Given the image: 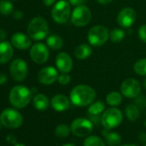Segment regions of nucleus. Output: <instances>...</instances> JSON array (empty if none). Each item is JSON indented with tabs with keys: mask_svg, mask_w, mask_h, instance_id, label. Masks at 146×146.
I'll return each mask as SVG.
<instances>
[{
	"mask_svg": "<svg viewBox=\"0 0 146 146\" xmlns=\"http://www.w3.org/2000/svg\"><path fill=\"white\" fill-rule=\"evenodd\" d=\"M96 93L95 90L86 84H79L73 88L70 94V100L77 107H87L95 102Z\"/></svg>",
	"mask_w": 146,
	"mask_h": 146,
	"instance_id": "nucleus-1",
	"label": "nucleus"
},
{
	"mask_svg": "<svg viewBox=\"0 0 146 146\" xmlns=\"http://www.w3.org/2000/svg\"><path fill=\"white\" fill-rule=\"evenodd\" d=\"M9 100L13 107L17 108H23L31 102L32 91L23 85H17L11 90Z\"/></svg>",
	"mask_w": 146,
	"mask_h": 146,
	"instance_id": "nucleus-2",
	"label": "nucleus"
},
{
	"mask_svg": "<svg viewBox=\"0 0 146 146\" xmlns=\"http://www.w3.org/2000/svg\"><path fill=\"white\" fill-rule=\"evenodd\" d=\"M28 35L35 40H41L47 37L49 27L46 21L41 17L33 18L28 25Z\"/></svg>",
	"mask_w": 146,
	"mask_h": 146,
	"instance_id": "nucleus-3",
	"label": "nucleus"
},
{
	"mask_svg": "<svg viewBox=\"0 0 146 146\" xmlns=\"http://www.w3.org/2000/svg\"><path fill=\"white\" fill-rule=\"evenodd\" d=\"M122 120L123 113L115 107L108 108L102 114V125L105 129L108 130H111L119 126Z\"/></svg>",
	"mask_w": 146,
	"mask_h": 146,
	"instance_id": "nucleus-4",
	"label": "nucleus"
},
{
	"mask_svg": "<svg viewBox=\"0 0 146 146\" xmlns=\"http://www.w3.org/2000/svg\"><path fill=\"white\" fill-rule=\"evenodd\" d=\"M70 4L66 0H59L52 10V17L56 23L64 24L70 19L71 14Z\"/></svg>",
	"mask_w": 146,
	"mask_h": 146,
	"instance_id": "nucleus-5",
	"label": "nucleus"
},
{
	"mask_svg": "<svg viewBox=\"0 0 146 146\" xmlns=\"http://www.w3.org/2000/svg\"><path fill=\"white\" fill-rule=\"evenodd\" d=\"M109 38V31L103 25H96L88 32V41L93 46H103Z\"/></svg>",
	"mask_w": 146,
	"mask_h": 146,
	"instance_id": "nucleus-6",
	"label": "nucleus"
},
{
	"mask_svg": "<svg viewBox=\"0 0 146 146\" xmlns=\"http://www.w3.org/2000/svg\"><path fill=\"white\" fill-rule=\"evenodd\" d=\"M0 121L6 128L16 129L23 125V118L18 111L12 108H7L0 114Z\"/></svg>",
	"mask_w": 146,
	"mask_h": 146,
	"instance_id": "nucleus-7",
	"label": "nucleus"
},
{
	"mask_svg": "<svg viewBox=\"0 0 146 146\" xmlns=\"http://www.w3.org/2000/svg\"><path fill=\"white\" fill-rule=\"evenodd\" d=\"M91 18V11L84 5L76 6L70 16V21L76 27H84L88 25L90 23Z\"/></svg>",
	"mask_w": 146,
	"mask_h": 146,
	"instance_id": "nucleus-8",
	"label": "nucleus"
},
{
	"mask_svg": "<svg viewBox=\"0 0 146 146\" xmlns=\"http://www.w3.org/2000/svg\"><path fill=\"white\" fill-rule=\"evenodd\" d=\"M93 126L94 125L90 119L78 118L71 122L70 130L71 132L77 137H86L93 131Z\"/></svg>",
	"mask_w": 146,
	"mask_h": 146,
	"instance_id": "nucleus-9",
	"label": "nucleus"
},
{
	"mask_svg": "<svg viewBox=\"0 0 146 146\" xmlns=\"http://www.w3.org/2000/svg\"><path fill=\"white\" fill-rule=\"evenodd\" d=\"M10 72L14 80L23 82L26 79L28 75V64L23 59L17 58L11 63Z\"/></svg>",
	"mask_w": 146,
	"mask_h": 146,
	"instance_id": "nucleus-10",
	"label": "nucleus"
},
{
	"mask_svg": "<svg viewBox=\"0 0 146 146\" xmlns=\"http://www.w3.org/2000/svg\"><path fill=\"white\" fill-rule=\"evenodd\" d=\"M120 91L122 96L126 98H137L141 92V85L137 80L134 78H127L123 81L120 86Z\"/></svg>",
	"mask_w": 146,
	"mask_h": 146,
	"instance_id": "nucleus-11",
	"label": "nucleus"
},
{
	"mask_svg": "<svg viewBox=\"0 0 146 146\" xmlns=\"http://www.w3.org/2000/svg\"><path fill=\"white\" fill-rule=\"evenodd\" d=\"M30 57L36 64H41L46 63L49 58V51L47 46L40 42L34 44L30 49Z\"/></svg>",
	"mask_w": 146,
	"mask_h": 146,
	"instance_id": "nucleus-12",
	"label": "nucleus"
},
{
	"mask_svg": "<svg viewBox=\"0 0 146 146\" xmlns=\"http://www.w3.org/2000/svg\"><path fill=\"white\" fill-rule=\"evenodd\" d=\"M137 19L136 11L131 7L123 8L117 16V23L123 29L131 27Z\"/></svg>",
	"mask_w": 146,
	"mask_h": 146,
	"instance_id": "nucleus-13",
	"label": "nucleus"
},
{
	"mask_svg": "<svg viewBox=\"0 0 146 146\" xmlns=\"http://www.w3.org/2000/svg\"><path fill=\"white\" fill-rule=\"evenodd\" d=\"M58 70L52 66H46L41 69L38 73V80L41 84L50 85L58 80Z\"/></svg>",
	"mask_w": 146,
	"mask_h": 146,
	"instance_id": "nucleus-14",
	"label": "nucleus"
},
{
	"mask_svg": "<svg viewBox=\"0 0 146 146\" xmlns=\"http://www.w3.org/2000/svg\"><path fill=\"white\" fill-rule=\"evenodd\" d=\"M55 64L57 66V69L61 73H69L71 71L73 67V62L72 58L70 57V55L64 52H59L55 59Z\"/></svg>",
	"mask_w": 146,
	"mask_h": 146,
	"instance_id": "nucleus-15",
	"label": "nucleus"
},
{
	"mask_svg": "<svg viewBox=\"0 0 146 146\" xmlns=\"http://www.w3.org/2000/svg\"><path fill=\"white\" fill-rule=\"evenodd\" d=\"M11 44L16 48L20 50H26L31 46V39L23 33H16L11 37Z\"/></svg>",
	"mask_w": 146,
	"mask_h": 146,
	"instance_id": "nucleus-16",
	"label": "nucleus"
},
{
	"mask_svg": "<svg viewBox=\"0 0 146 146\" xmlns=\"http://www.w3.org/2000/svg\"><path fill=\"white\" fill-rule=\"evenodd\" d=\"M51 105L57 112H64L70 108V100L64 95H56L51 100Z\"/></svg>",
	"mask_w": 146,
	"mask_h": 146,
	"instance_id": "nucleus-17",
	"label": "nucleus"
},
{
	"mask_svg": "<svg viewBox=\"0 0 146 146\" xmlns=\"http://www.w3.org/2000/svg\"><path fill=\"white\" fill-rule=\"evenodd\" d=\"M13 56L12 44L9 41L0 42V64H3L9 62Z\"/></svg>",
	"mask_w": 146,
	"mask_h": 146,
	"instance_id": "nucleus-18",
	"label": "nucleus"
},
{
	"mask_svg": "<svg viewBox=\"0 0 146 146\" xmlns=\"http://www.w3.org/2000/svg\"><path fill=\"white\" fill-rule=\"evenodd\" d=\"M102 136L105 138L106 143L109 146H117L121 143L122 137L119 135V133L115 132V131H109V130L105 129L102 131Z\"/></svg>",
	"mask_w": 146,
	"mask_h": 146,
	"instance_id": "nucleus-19",
	"label": "nucleus"
},
{
	"mask_svg": "<svg viewBox=\"0 0 146 146\" xmlns=\"http://www.w3.org/2000/svg\"><path fill=\"white\" fill-rule=\"evenodd\" d=\"M33 105L39 111H44L49 107V99L44 94H37L33 98Z\"/></svg>",
	"mask_w": 146,
	"mask_h": 146,
	"instance_id": "nucleus-20",
	"label": "nucleus"
},
{
	"mask_svg": "<svg viewBox=\"0 0 146 146\" xmlns=\"http://www.w3.org/2000/svg\"><path fill=\"white\" fill-rule=\"evenodd\" d=\"M92 54V48L90 46L87 44H82L79 45L78 47H76L74 51V55L77 58L84 60L88 58H90Z\"/></svg>",
	"mask_w": 146,
	"mask_h": 146,
	"instance_id": "nucleus-21",
	"label": "nucleus"
},
{
	"mask_svg": "<svg viewBox=\"0 0 146 146\" xmlns=\"http://www.w3.org/2000/svg\"><path fill=\"white\" fill-rule=\"evenodd\" d=\"M46 45L52 50H59L64 46V40L58 35H51L46 38Z\"/></svg>",
	"mask_w": 146,
	"mask_h": 146,
	"instance_id": "nucleus-22",
	"label": "nucleus"
},
{
	"mask_svg": "<svg viewBox=\"0 0 146 146\" xmlns=\"http://www.w3.org/2000/svg\"><path fill=\"white\" fill-rule=\"evenodd\" d=\"M125 116L130 121H136L140 117V108L136 104H129L125 108Z\"/></svg>",
	"mask_w": 146,
	"mask_h": 146,
	"instance_id": "nucleus-23",
	"label": "nucleus"
},
{
	"mask_svg": "<svg viewBox=\"0 0 146 146\" xmlns=\"http://www.w3.org/2000/svg\"><path fill=\"white\" fill-rule=\"evenodd\" d=\"M123 100L122 97V94L116 92V91H113L110 92L107 97H106V102L108 106L110 107H118L121 104Z\"/></svg>",
	"mask_w": 146,
	"mask_h": 146,
	"instance_id": "nucleus-24",
	"label": "nucleus"
},
{
	"mask_svg": "<svg viewBox=\"0 0 146 146\" xmlns=\"http://www.w3.org/2000/svg\"><path fill=\"white\" fill-rule=\"evenodd\" d=\"M105 111V104L101 102H94L88 108L89 115H101Z\"/></svg>",
	"mask_w": 146,
	"mask_h": 146,
	"instance_id": "nucleus-25",
	"label": "nucleus"
},
{
	"mask_svg": "<svg viewBox=\"0 0 146 146\" xmlns=\"http://www.w3.org/2000/svg\"><path fill=\"white\" fill-rule=\"evenodd\" d=\"M84 146H106L105 142L100 137L90 135L84 141Z\"/></svg>",
	"mask_w": 146,
	"mask_h": 146,
	"instance_id": "nucleus-26",
	"label": "nucleus"
},
{
	"mask_svg": "<svg viewBox=\"0 0 146 146\" xmlns=\"http://www.w3.org/2000/svg\"><path fill=\"white\" fill-rule=\"evenodd\" d=\"M109 38L113 43H119L125 38V31L121 29L114 28L111 30V32H109Z\"/></svg>",
	"mask_w": 146,
	"mask_h": 146,
	"instance_id": "nucleus-27",
	"label": "nucleus"
},
{
	"mask_svg": "<svg viewBox=\"0 0 146 146\" xmlns=\"http://www.w3.org/2000/svg\"><path fill=\"white\" fill-rule=\"evenodd\" d=\"M136 74L143 77H146V58L137 60L133 66Z\"/></svg>",
	"mask_w": 146,
	"mask_h": 146,
	"instance_id": "nucleus-28",
	"label": "nucleus"
},
{
	"mask_svg": "<svg viewBox=\"0 0 146 146\" xmlns=\"http://www.w3.org/2000/svg\"><path fill=\"white\" fill-rule=\"evenodd\" d=\"M71 131L70 130V126H69L66 124H60L58 125L56 128H55V135L58 137H67L70 134V132Z\"/></svg>",
	"mask_w": 146,
	"mask_h": 146,
	"instance_id": "nucleus-29",
	"label": "nucleus"
},
{
	"mask_svg": "<svg viewBox=\"0 0 146 146\" xmlns=\"http://www.w3.org/2000/svg\"><path fill=\"white\" fill-rule=\"evenodd\" d=\"M13 12V5L8 0H0V14L9 16Z\"/></svg>",
	"mask_w": 146,
	"mask_h": 146,
	"instance_id": "nucleus-30",
	"label": "nucleus"
},
{
	"mask_svg": "<svg viewBox=\"0 0 146 146\" xmlns=\"http://www.w3.org/2000/svg\"><path fill=\"white\" fill-rule=\"evenodd\" d=\"M58 81L62 85H67L71 81V78L68 73H61L60 75H58Z\"/></svg>",
	"mask_w": 146,
	"mask_h": 146,
	"instance_id": "nucleus-31",
	"label": "nucleus"
},
{
	"mask_svg": "<svg viewBox=\"0 0 146 146\" xmlns=\"http://www.w3.org/2000/svg\"><path fill=\"white\" fill-rule=\"evenodd\" d=\"M138 37L143 42L146 43V24L140 26L138 29Z\"/></svg>",
	"mask_w": 146,
	"mask_h": 146,
	"instance_id": "nucleus-32",
	"label": "nucleus"
},
{
	"mask_svg": "<svg viewBox=\"0 0 146 146\" xmlns=\"http://www.w3.org/2000/svg\"><path fill=\"white\" fill-rule=\"evenodd\" d=\"M135 104L139 108H146V97L144 96H137L135 100Z\"/></svg>",
	"mask_w": 146,
	"mask_h": 146,
	"instance_id": "nucleus-33",
	"label": "nucleus"
},
{
	"mask_svg": "<svg viewBox=\"0 0 146 146\" xmlns=\"http://www.w3.org/2000/svg\"><path fill=\"white\" fill-rule=\"evenodd\" d=\"M90 121L93 123V125H98L102 124V115H89Z\"/></svg>",
	"mask_w": 146,
	"mask_h": 146,
	"instance_id": "nucleus-34",
	"label": "nucleus"
},
{
	"mask_svg": "<svg viewBox=\"0 0 146 146\" xmlns=\"http://www.w3.org/2000/svg\"><path fill=\"white\" fill-rule=\"evenodd\" d=\"M69 3L73 6H79L84 5L87 3V0H68Z\"/></svg>",
	"mask_w": 146,
	"mask_h": 146,
	"instance_id": "nucleus-35",
	"label": "nucleus"
},
{
	"mask_svg": "<svg viewBox=\"0 0 146 146\" xmlns=\"http://www.w3.org/2000/svg\"><path fill=\"white\" fill-rule=\"evenodd\" d=\"M6 140L9 143H12V144L17 143V138H16L15 135H13V134H9L6 137Z\"/></svg>",
	"mask_w": 146,
	"mask_h": 146,
	"instance_id": "nucleus-36",
	"label": "nucleus"
},
{
	"mask_svg": "<svg viewBox=\"0 0 146 146\" xmlns=\"http://www.w3.org/2000/svg\"><path fill=\"white\" fill-rule=\"evenodd\" d=\"M138 139L141 143H146V132L145 131H142L138 134Z\"/></svg>",
	"mask_w": 146,
	"mask_h": 146,
	"instance_id": "nucleus-37",
	"label": "nucleus"
},
{
	"mask_svg": "<svg viewBox=\"0 0 146 146\" xmlns=\"http://www.w3.org/2000/svg\"><path fill=\"white\" fill-rule=\"evenodd\" d=\"M13 16H14V17H15L16 19L20 20L21 18H23V13L21 11H15V12H14Z\"/></svg>",
	"mask_w": 146,
	"mask_h": 146,
	"instance_id": "nucleus-38",
	"label": "nucleus"
},
{
	"mask_svg": "<svg viewBox=\"0 0 146 146\" xmlns=\"http://www.w3.org/2000/svg\"><path fill=\"white\" fill-rule=\"evenodd\" d=\"M6 82H7V77L5 74H3V73L0 72V85L5 84Z\"/></svg>",
	"mask_w": 146,
	"mask_h": 146,
	"instance_id": "nucleus-39",
	"label": "nucleus"
},
{
	"mask_svg": "<svg viewBox=\"0 0 146 146\" xmlns=\"http://www.w3.org/2000/svg\"><path fill=\"white\" fill-rule=\"evenodd\" d=\"M56 0H43V4L46 6H51L55 3Z\"/></svg>",
	"mask_w": 146,
	"mask_h": 146,
	"instance_id": "nucleus-40",
	"label": "nucleus"
},
{
	"mask_svg": "<svg viewBox=\"0 0 146 146\" xmlns=\"http://www.w3.org/2000/svg\"><path fill=\"white\" fill-rule=\"evenodd\" d=\"M113 0H97V2L102 5H109Z\"/></svg>",
	"mask_w": 146,
	"mask_h": 146,
	"instance_id": "nucleus-41",
	"label": "nucleus"
},
{
	"mask_svg": "<svg viewBox=\"0 0 146 146\" xmlns=\"http://www.w3.org/2000/svg\"><path fill=\"white\" fill-rule=\"evenodd\" d=\"M6 36L7 33L4 29H0V40H4L5 38H6Z\"/></svg>",
	"mask_w": 146,
	"mask_h": 146,
	"instance_id": "nucleus-42",
	"label": "nucleus"
},
{
	"mask_svg": "<svg viewBox=\"0 0 146 146\" xmlns=\"http://www.w3.org/2000/svg\"><path fill=\"white\" fill-rule=\"evenodd\" d=\"M63 146H76L75 144H72V143H66V144H64Z\"/></svg>",
	"mask_w": 146,
	"mask_h": 146,
	"instance_id": "nucleus-43",
	"label": "nucleus"
},
{
	"mask_svg": "<svg viewBox=\"0 0 146 146\" xmlns=\"http://www.w3.org/2000/svg\"><path fill=\"white\" fill-rule=\"evenodd\" d=\"M143 87L146 89V78H144V80H143Z\"/></svg>",
	"mask_w": 146,
	"mask_h": 146,
	"instance_id": "nucleus-44",
	"label": "nucleus"
},
{
	"mask_svg": "<svg viewBox=\"0 0 146 146\" xmlns=\"http://www.w3.org/2000/svg\"><path fill=\"white\" fill-rule=\"evenodd\" d=\"M14 146H26V145H24V144H23V143H16Z\"/></svg>",
	"mask_w": 146,
	"mask_h": 146,
	"instance_id": "nucleus-45",
	"label": "nucleus"
},
{
	"mask_svg": "<svg viewBox=\"0 0 146 146\" xmlns=\"http://www.w3.org/2000/svg\"><path fill=\"white\" fill-rule=\"evenodd\" d=\"M120 146H137V145H135V144H123Z\"/></svg>",
	"mask_w": 146,
	"mask_h": 146,
	"instance_id": "nucleus-46",
	"label": "nucleus"
},
{
	"mask_svg": "<svg viewBox=\"0 0 146 146\" xmlns=\"http://www.w3.org/2000/svg\"><path fill=\"white\" fill-rule=\"evenodd\" d=\"M143 125H144V126L146 127V119L144 120V122H143Z\"/></svg>",
	"mask_w": 146,
	"mask_h": 146,
	"instance_id": "nucleus-47",
	"label": "nucleus"
},
{
	"mask_svg": "<svg viewBox=\"0 0 146 146\" xmlns=\"http://www.w3.org/2000/svg\"><path fill=\"white\" fill-rule=\"evenodd\" d=\"M1 124H2V123H1V121H0V128H1Z\"/></svg>",
	"mask_w": 146,
	"mask_h": 146,
	"instance_id": "nucleus-48",
	"label": "nucleus"
},
{
	"mask_svg": "<svg viewBox=\"0 0 146 146\" xmlns=\"http://www.w3.org/2000/svg\"><path fill=\"white\" fill-rule=\"evenodd\" d=\"M143 146H146V143H145V144H144V145H143Z\"/></svg>",
	"mask_w": 146,
	"mask_h": 146,
	"instance_id": "nucleus-49",
	"label": "nucleus"
},
{
	"mask_svg": "<svg viewBox=\"0 0 146 146\" xmlns=\"http://www.w3.org/2000/svg\"><path fill=\"white\" fill-rule=\"evenodd\" d=\"M13 1H16V0H13Z\"/></svg>",
	"mask_w": 146,
	"mask_h": 146,
	"instance_id": "nucleus-50",
	"label": "nucleus"
}]
</instances>
